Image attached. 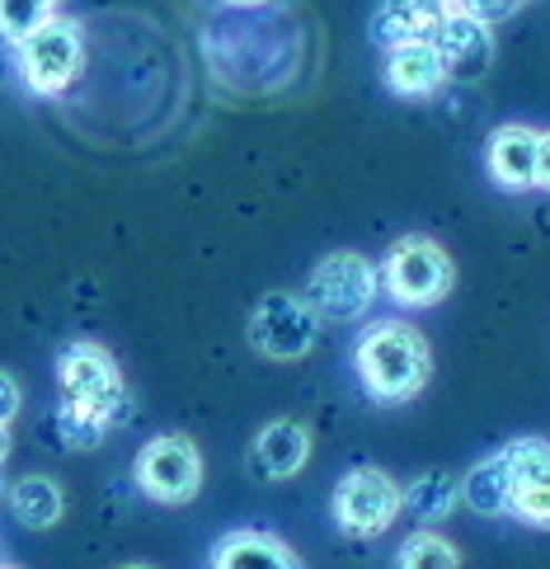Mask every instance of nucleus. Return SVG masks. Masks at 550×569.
I'll use <instances>...</instances> for the list:
<instances>
[{
    "instance_id": "9",
    "label": "nucleus",
    "mask_w": 550,
    "mask_h": 569,
    "mask_svg": "<svg viewBox=\"0 0 550 569\" xmlns=\"http://www.w3.org/2000/svg\"><path fill=\"white\" fill-rule=\"evenodd\" d=\"M499 452L508 476V513L527 527H537V532H550V442L513 438Z\"/></svg>"
},
{
    "instance_id": "21",
    "label": "nucleus",
    "mask_w": 550,
    "mask_h": 569,
    "mask_svg": "<svg viewBox=\"0 0 550 569\" xmlns=\"http://www.w3.org/2000/svg\"><path fill=\"white\" fill-rule=\"evenodd\" d=\"M522 6H527V0H447V14L476 19V24H494V19H508Z\"/></svg>"
},
{
    "instance_id": "28",
    "label": "nucleus",
    "mask_w": 550,
    "mask_h": 569,
    "mask_svg": "<svg viewBox=\"0 0 550 569\" xmlns=\"http://www.w3.org/2000/svg\"><path fill=\"white\" fill-rule=\"evenodd\" d=\"M0 569H19V565H0Z\"/></svg>"
},
{
    "instance_id": "14",
    "label": "nucleus",
    "mask_w": 550,
    "mask_h": 569,
    "mask_svg": "<svg viewBox=\"0 0 550 569\" xmlns=\"http://www.w3.org/2000/svg\"><path fill=\"white\" fill-rule=\"evenodd\" d=\"M442 80H447L442 57L428 48V43H410V48L386 52V86H391V94H400V99L433 94Z\"/></svg>"
},
{
    "instance_id": "4",
    "label": "nucleus",
    "mask_w": 550,
    "mask_h": 569,
    "mask_svg": "<svg viewBox=\"0 0 550 569\" xmlns=\"http://www.w3.org/2000/svg\"><path fill=\"white\" fill-rule=\"evenodd\" d=\"M386 292H391L400 307H438V301L452 292L457 282V269L452 259H447V250L438 246V240L428 236H400L391 254H386Z\"/></svg>"
},
{
    "instance_id": "26",
    "label": "nucleus",
    "mask_w": 550,
    "mask_h": 569,
    "mask_svg": "<svg viewBox=\"0 0 550 569\" xmlns=\"http://www.w3.org/2000/svg\"><path fill=\"white\" fill-rule=\"evenodd\" d=\"M122 569H151V565H122Z\"/></svg>"
},
{
    "instance_id": "3",
    "label": "nucleus",
    "mask_w": 550,
    "mask_h": 569,
    "mask_svg": "<svg viewBox=\"0 0 550 569\" xmlns=\"http://www.w3.org/2000/svg\"><path fill=\"white\" fill-rule=\"evenodd\" d=\"M400 508H404V490L396 485L391 471H381V466H353V471H343V480L330 495L334 527L343 537H358V541L391 532Z\"/></svg>"
},
{
    "instance_id": "27",
    "label": "nucleus",
    "mask_w": 550,
    "mask_h": 569,
    "mask_svg": "<svg viewBox=\"0 0 550 569\" xmlns=\"http://www.w3.org/2000/svg\"><path fill=\"white\" fill-rule=\"evenodd\" d=\"M0 499H6V480H0Z\"/></svg>"
},
{
    "instance_id": "2",
    "label": "nucleus",
    "mask_w": 550,
    "mask_h": 569,
    "mask_svg": "<svg viewBox=\"0 0 550 569\" xmlns=\"http://www.w3.org/2000/svg\"><path fill=\"white\" fill-rule=\"evenodd\" d=\"M57 386H61L57 410H71L80 419L99 423V429H113V423L128 415V386H122L118 362L109 349H99L90 339H76L61 349Z\"/></svg>"
},
{
    "instance_id": "18",
    "label": "nucleus",
    "mask_w": 550,
    "mask_h": 569,
    "mask_svg": "<svg viewBox=\"0 0 550 569\" xmlns=\"http://www.w3.org/2000/svg\"><path fill=\"white\" fill-rule=\"evenodd\" d=\"M457 503H461V480L447 476V471H423L419 480L404 485V508H410L419 522H442V518H452Z\"/></svg>"
},
{
    "instance_id": "8",
    "label": "nucleus",
    "mask_w": 550,
    "mask_h": 569,
    "mask_svg": "<svg viewBox=\"0 0 550 569\" xmlns=\"http://www.w3.org/2000/svg\"><path fill=\"white\" fill-rule=\"evenodd\" d=\"M377 297V269L353 250L324 254L306 278V301L324 320H358Z\"/></svg>"
},
{
    "instance_id": "17",
    "label": "nucleus",
    "mask_w": 550,
    "mask_h": 569,
    "mask_svg": "<svg viewBox=\"0 0 550 569\" xmlns=\"http://www.w3.org/2000/svg\"><path fill=\"white\" fill-rule=\"evenodd\" d=\"M461 503H471L484 518H503L508 513V476H503V452L476 461L461 476Z\"/></svg>"
},
{
    "instance_id": "20",
    "label": "nucleus",
    "mask_w": 550,
    "mask_h": 569,
    "mask_svg": "<svg viewBox=\"0 0 550 569\" xmlns=\"http://www.w3.org/2000/svg\"><path fill=\"white\" fill-rule=\"evenodd\" d=\"M61 0H0V38L6 43H19V38H29L38 24H48L57 14Z\"/></svg>"
},
{
    "instance_id": "5",
    "label": "nucleus",
    "mask_w": 550,
    "mask_h": 569,
    "mask_svg": "<svg viewBox=\"0 0 550 569\" xmlns=\"http://www.w3.org/2000/svg\"><path fill=\"white\" fill-rule=\"evenodd\" d=\"M19 80L33 94H61L80 76L86 62V33L76 19L52 14L48 24H38L29 38H19Z\"/></svg>"
},
{
    "instance_id": "15",
    "label": "nucleus",
    "mask_w": 550,
    "mask_h": 569,
    "mask_svg": "<svg viewBox=\"0 0 550 569\" xmlns=\"http://www.w3.org/2000/svg\"><path fill=\"white\" fill-rule=\"evenodd\" d=\"M10 513L19 518V527H29V532H48V527H57L61 513H67V495H61V485L48 476H24V480H14V490H10Z\"/></svg>"
},
{
    "instance_id": "13",
    "label": "nucleus",
    "mask_w": 550,
    "mask_h": 569,
    "mask_svg": "<svg viewBox=\"0 0 550 569\" xmlns=\"http://www.w3.org/2000/svg\"><path fill=\"white\" fill-rule=\"evenodd\" d=\"M254 471L263 480H292L306 461H311V433L301 429L297 419H273L263 423L259 438H254Z\"/></svg>"
},
{
    "instance_id": "11",
    "label": "nucleus",
    "mask_w": 550,
    "mask_h": 569,
    "mask_svg": "<svg viewBox=\"0 0 550 569\" xmlns=\"http://www.w3.org/2000/svg\"><path fill=\"white\" fill-rule=\"evenodd\" d=\"M537 141H541V132L527 128V123H503V128L489 132L484 166H489V179H494L503 193L537 189Z\"/></svg>"
},
{
    "instance_id": "12",
    "label": "nucleus",
    "mask_w": 550,
    "mask_h": 569,
    "mask_svg": "<svg viewBox=\"0 0 550 569\" xmlns=\"http://www.w3.org/2000/svg\"><path fill=\"white\" fill-rule=\"evenodd\" d=\"M208 569H306V565L282 537L259 532V527H240V532H227L212 546Z\"/></svg>"
},
{
    "instance_id": "19",
    "label": "nucleus",
    "mask_w": 550,
    "mask_h": 569,
    "mask_svg": "<svg viewBox=\"0 0 550 569\" xmlns=\"http://www.w3.org/2000/svg\"><path fill=\"white\" fill-rule=\"evenodd\" d=\"M396 569H466V565H461V551L452 541L423 527V532L404 537L400 556H396Z\"/></svg>"
},
{
    "instance_id": "23",
    "label": "nucleus",
    "mask_w": 550,
    "mask_h": 569,
    "mask_svg": "<svg viewBox=\"0 0 550 569\" xmlns=\"http://www.w3.org/2000/svg\"><path fill=\"white\" fill-rule=\"evenodd\" d=\"M537 189L550 193V132H541L537 141Z\"/></svg>"
},
{
    "instance_id": "7",
    "label": "nucleus",
    "mask_w": 550,
    "mask_h": 569,
    "mask_svg": "<svg viewBox=\"0 0 550 569\" xmlns=\"http://www.w3.org/2000/svg\"><path fill=\"white\" fill-rule=\"evenodd\" d=\"M132 480L151 503H189L202 490V452L183 433H160L137 452Z\"/></svg>"
},
{
    "instance_id": "6",
    "label": "nucleus",
    "mask_w": 550,
    "mask_h": 569,
    "mask_svg": "<svg viewBox=\"0 0 550 569\" xmlns=\"http://www.w3.org/2000/svg\"><path fill=\"white\" fill-rule=\"evenodd\" d=\"M320 316L301 292H263L250 311V343L273 362H297L316 349Z\"/></svg>"
},
{
    "instance_id": "10",
    "label": "nucleus",
    "mask_w": 550,
    "mask_h": 569,
    "mask_svg": "<svg viewBox=\"0 0 550 569\" xmlns=\"http://www.w3.org/2000/svg\"><path fill=\"white\" fill-rule=\"evenodd\" d=\"M423 43L442 57L447 80H476L494 62V33H489V24H476V19H461V14L433 19Z\"/></svg>"
},
{
    "instance_id": "24",
    "label": "nucleus",
    "mask_w": 550,
    "mask_h": 569,
    "mask_svg": "<svg viewBox=\"0 0 550 569\" xmlns=\"http://www.w3.org/2000/svg\"><path fill=\"white\" fill-rule=\"evenodd\" d=\"M6 457H10V429L0 423V466H6Z\"/></svg>"
},
{
    "instance_id": "25",
    "label": "nucleus",
    "mask_w": 550,
    "mask_h": 569,
    "mask_svg": "<svg viewBox=\"0 0 550 569\" xmlns=\"http://www.w3.org/2000/svg\"><path fill=\"white\" fill-rule=\"evenodd\" d=\"M227 6H244V10H250V6H269V0H227Z\"/></svg>"
},
{
    "instance_id": "22",
    "label": "nucleus",
    "mask_w": 550,
    "mask_h": 569,
    "mask_svg": "<svg viewBox=\"0 0 550 569\" xmlns=\"http://www.w3.org/2000/svg\"><path fill=\"white\" fill-rule=\"evenodd\" d=\"M19 405H24V396H19V381L10 372H0V423L10 429V419L19 415Z\"/></svg>"
},
{
    "instance_id": "1",
    "label": "nucleus",
    "mask_w": 550,
    "mask_h": 569,
    "mask_svg": "<svg viewBox=\"0 0 550 569\" xmlns=\"http://www.w3.org/2000/svg\"><path fill=\"white\" fill-rule=\"evenodd\" d=\"M353 362H358V381L367 386V396L386 400V405L414 400L428 386V377H433V349H428V339L404 320L372 325V330L358 339Z\"/></svg>"
},
{
    "instance_id": "16",
    "label": "nucleus",
    "mask_w": 550,
    "mask_h": 569,
    "mask_svg": "<svg viewBox=\"0 0 550 569\" xmlns=\"http://www.w3.org/2000/svg\"><path fill=\"white\" fill-rule=\"evenodd\" d=\"M428 29H433V19H428L414 0H381L372 14V43H381L386 52L423 43Z\"/></svg>"
}]
</instances>
